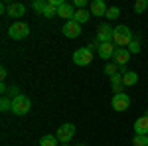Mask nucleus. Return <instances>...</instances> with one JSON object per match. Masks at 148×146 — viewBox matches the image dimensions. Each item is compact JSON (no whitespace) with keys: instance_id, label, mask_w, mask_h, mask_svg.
Listing matches in <instances>:
<instances>
[{"instance_id":"obj_1","label":"nucleus","mask_w":148,"mask_h":146,"mask_svg":"<svg viewBox=\"0 0 148 146\" xmlns=\"http://www.w3.org/2000/svg\"><path fill=\"white\" fill-rule=\"evenodd\" d=\"M134 38H136V36L132 34V30H130L128 26H116L114 32H113V44L116 45V47H128Z\"/></svg>"},{"instance_id":"obj_2","label":"nucleus","mask_w":148,"mask_h":146,"mask_svg":"<svg viewBox=\"0 0 148 146\" xmlns=\"http://www.w3.org/2000/svg\"><path fill=\"white\" fill-rule=\"evenodd\" d=\"M30 109H32V101H30L26 95H18V97L12 99V112H14L16 117H24V114H28Z\"/></svg>"},{"instance_id":"obj_3","label":"nucleus","mask_w":148,"mask_h":146,"mask_svg":"<svg viewBox=\"0 0 148 146\" xmlns=\"http://www.w3.org/2000/svg\"><path fill=\"white\" fill-rule=\"evenodd\" d=\"M8 36H10L12 40H16V42H20V40H26L28 36H30V26L24 22H14L8 28Z\"/></svg>"},{"instance_id":"obj_4","label":"nucleus","mask_w":148,"mask_h":146,"mask_svg":"<svg viewBox=\"0 0 148 146\" xmlns=\"http://www.w3.org/2000/svg\"><path fill=\"white\" fill-rule=\"evenodd\" d=\"M56 136H57V140H59V142H63V144L71 142V140H73V136H75V124H71V123L61 124V126L57 128Z\"/></svg>"},{"instance_id":"obj_5","label":"nucleus","mask_w":148,"mask_h":146,"mask_svg":"<svg viewBox=\"0 0 148 146\" xmlns=\"http://www.w3.org/2000/svg\"><path fill=\"white\" fill-rule=\"evenodd\" d=\"M73 63H75V65H81V67L93 63V51L89 47H79V49L73 53Z\"/></svg>"},{"instance_id":"obj_6","label":"nucleus","mask_w":148,"mask_h":146,"mask_svg":"<svg viewBox=\"0 0 148 146\" xmlns=\"http://www.w3.org/2000/svg\"><path fill=\"white\" fill-rule=\"evenodd\" d=\"M111 105H113L114 111L123 112V111H126V109L130 107V97H128L126 93H119V95H113V101H111Z\"/></svg>"},{"instance_id":"obj_7","label":"nucleus","mask_w":148,"mask_h":146,"mask_svg":"<svg viewBox=\"0 0 148 146\" xmlns=\"http://www.w3.org/2000/svg\"><path fill=\"white\" fill-rule=\"evenodd\" d=\"M61 32L65 38H71V40H75V38H79L81 36V26L75 20H69V22L63 24V28H61Z\"/></svg>"},{"instance_id":"obj_8","label":"nucleus","mask_w":148,"mask_h":146,"mask_svg":"<svg viewBox=\"0 0 148 146\" xmlns=\"http://www.w3.org/2000/svg\"><path fill=\"white\" fill-rule=\"evenodd\" d=\"M113 32H114V28L103 24V26H99V32L95 36V40L101 42V44H111V42H113Z\"/></svg>"},{"instance_id":"obj_9","label":"nucleus","mask_w":148,"mask_h":146,"mask_svg":"<svg viewBox=\"0 0 148 146\" xmlns=\"http://www.w3.org/2000/svg\"><path fill=\"white\" fill-rule=\"evenodd\" d=\"M113 59H114V63H116L119 67H123V65L128 63V59H130V51H128L126 47H116Z\"/></svg>"},{"instance_id":"obj_10","label":"nucleus","mask_w":148,"mask_h":146,"mask_svg":"<svg viewBox=\"0 0 148 146\" xmlns=\"http://www.w3.org/2000/svg\"><path fill=\"white\" fill-rule=\"evenodd\" d=\"M75 6H73V4H69V2H63V4H61V6H59V8H57V16H59V18H65V20H73V16H75Z\"/></svg>"},{"instance_id":"obj_11","label":"nucleus","mask_w":148,"mask_h":146,"mask_svg":"<svg viewBox=\"0 0 148 146\" xmlns=\"http://www.w3.org/2000/svg\"><path fill=\"white\" fill-rule=\"evenodd\" d=\"M10 18H14V20H18V18H22L24 14H26V6H24L22 2H12V4H8V12H6Z\"/></svg>"},{"instance_id":"obj_12","label":"nucleus","mask_w":148,"mask_h":146,"mask_svg":"<svg viewBox=\"0 0 148 146\" xmlns=\"http://www.w3.org/2000/svg\"><path fill=\"white\" fill-rule=\"evenodd\" d=\"M114 51H116V45L111 42V44H101V47H99V51H97V53H99V57H101V59L109 61V59L114 56Z\"/></svg>"},{"instance_id":"obj_13","label":"nucleus","mask_w":148,"mask_h":146,"mask_svg":"<svg viewBox=\"0 0 148 146\" xmlns=\"http://www.w3.org/2000/svg\"><path fill=\"white\" fill-rule=\"evenodd\" d=\"M107 4L103 0H91V16H107Z\"/></svg>"},{"instance_id":"obj_14","label":"nucleus","mask_w":148,"mask_h":146,"mask_svg":"<svg viewBox=\"0 0 148 146\" xmlns=\"http://www.w3.org/2000/svg\"><path fill=\"white\" fill-rule=\"evenodd\" d=\"M134 132L148 136V117H138L134 121Z\"/></svg>"},{"instance_id":"obj_15","label":"nucleus","mask_w":148,"mask_h":146,"mask_svg":"<svg viewBox=\"0 0 148 146\" xmlns=\"http://www.w3.org/2000/svg\"><path fill=\"white\" fill-rule=\"evenodd\" d=\"M138 83V73L136 71H126L125 75H123V85L125 87H134Z\"/></svg>"},{"instance_id":"obj_16","label":"nucleus","mask_w":148,"mask_h":146,"mask_svg":"<svg viewBox=\"0 0 148 146\" xmlns=\"http://www.w3.org/2000/svg\"><path fill=\"white\" fill-rule=\"evenodd\" d=\"M89 18H91V12H89V10H77V12H75V16H73V20L79 24V26H81V24H85Z\"/></svg>"},{"instance_id":"obj_17","label":"nucleus","mask_w":148,"mask_h":146,"mask_svg":"<svg viewBox=\"0 0 148 146\" xmlns=\"http://www.w3.org/2000/svg\"><path fill=\"white\" fill-rule=\"evenodd\" d=\"M40 146H57V136H53V134L42 136V140H40Z\"/></svg>"},{"instance_id":"obj_18","label":"nucleus","mask_w":148,"mask_h":146,"mask_svg":"<svg viewBox=\"0 0 148 146\" xmlns=\"http://www.w3.org/2000/svg\"><path fill=\"white\" fill-rule=\"evenodd\" d=\"M42 16H44V18H53V16H57V6L47 0V6H46V10H44Z\"/></svg>"},{"instance_id":"obj_19","label":"nucleus","mask_w":148,"mask_h":146,"mask_svg":"<svg viewBox=\"0 0 148 146\" xmlns=\"http://www.w3.org/2000/svg\"><path fill=\"white\" fill-rule=\"evenodd\" d=\"M46 6H47V0H34L32 2V10L38 12V14H44Z\"/></svg>"},{"instance_id":"obj_20","label":"nucleus","mask_w":148,"mask_h":146,"mask_svg":"<svg viewBox=\"0 0 148 146\" xmlns=\"http://www.w3.org/2000/svg\"><path fill=\"white\" fill-rule=\"evenodd\" d=\"M103 71H105V75H107V77H113V75L119 73V65H116V63H105Z\"/></svg>"},{"instance_id":"obj_21","label":"nucleus","mask_w":148,"mask_h":146,"mask_svg":"<svg viewBox=\"0 0 148 146\" xmlns=\"http://www.w3.org/2000/svg\"><path fill=\"white\" fill-rule=\"evenodd\" d=\"M121 16V8L119 6H109V10H107V20H116Z\"/></svg>"},{"instance_id":"obj_22","label":"nucleus","mask_w":148,"mask_h":146,"mask_svg":"<svg viewBox=\"0 0 148 146\" xmlns=\"http://www.w3.org/2000/svg\"><path fill=\"white\" fill-rule=\"evenodd\" d=\"M0 109L4 112L12 111V99H8V95H2V99H0Z\"/></svg>"},{"instance_id":"obj_23","label":"nucleus","mask_w":148,"mask_h":146,"mask_svg":"<svg viewBox=\"0 0 148 146\" xmlns=\"http://www.w3.org/2000/svg\"><path fill=\"white\" fill-rule=\"evenodd\" d=\"M132 146H148V136L146 134H136L132 138Z\"/></svg>"},{"instance_id":"obj_24","label":"nucleus","mask_w":148,"mask_h":146,"mask_svg":"<svg viewBox=\"0 0 148 146\" xmlns=\"http://www.w3.org/2000/svg\"><path fill=\"white\" fill-rule=\"evenodd\" d=\"M146 8H148V0H136L134 2V12L136 14H142Z\"/></svg>"},{"instance_id":"obj_25","label":"nucleus","mask_w":148,"mask_h":146,"mask_svg":"<svg viewBox=\"0 0 148 146\" xmlns=\"http://www.w3.org/2000/svg\"><path fill=\"white\" fill-rule=\"evenodd\" d=\"M126 49H128L130 53H138V51H140V38H134V40L130 42V45H128Z\"/></svg>"},{"instance_id":"obj_26","label":"nucleus","mask_w":148,"mask_h":146,"mask_svg":"<svg viewBox=\"0 0 148 146\" xmlns=\"http://www.w3.org/2000/svg\"><path fill=\"white\" fill-rule=\"evenodd\" d=\"M111 85H123V73H116L111 77Z\"/></svg>"},{"instance_id":"obj_27","label":"nucleus","mask_w":148,"mask_h":146,"mask_svg":"<svg viewBox=\"0 0 148 146\" xmlns=\"http://www.w3.org/2000/svg\"><path fill=\"white\" fill-rule=\"evenodd\" d=\"M73 6H75L77 10H85V6H87V0H75V2H73Z\"/></svg>"},{"instance_id":"obj_28","label":"nucleus","mask_w":148,"mask_h":146,"mask_svg":"<svg viewBox=\"0 0 148 146\" xmlns=\"http://www.w3.org/2000/svg\"><path fill=\"white\" fill-rule=\"evenodd\" d=\"M87 47H89L91 51H99V47H101V42H97V40H93V42H91L89 45H87Z\"/></svg>"},{"instance_id":"obj_29","label":"nucleus","mask_w":148,"mask_h":146,"mask_svg":"<svg viewBox=\"0 0 148 146\" xmlns=\"http://www.w3.org/2000/svg\"><path fill=\"white\" fill-rule=\"evenodd\" d=\"M8 93H10V95H14V97H18V95H20V93H18V87H16V85H12L10 89H8ZM14 97H12V99H14Z\"/></svg>"},{"instance_id":"obj_30","label":"nucleus","mask_w":148,"mask_h":146,"mask_svg":"<svg viewBox=\"0 0 148 146\" xmlns=\"http://www.w3.org/2000/svg\"><path fill=\"white\" fill-rule=\"evenodd\" d=\"M8 89H10V87H8V85L2 81V83H0V93H8Z\"/></svg>"},{"instance_id":"obj_31","label":"nucleus","mask_w":148,"mask_h":146,"mask_svg":"<svg viewBox=\"0 0 148 146\" xmlns=\"http://www.w3.org/2000/svg\"><path fill=\"white\" fill-rule=\"evenodd\" d=\"M6 75H8V71H6V67H0V77H2V81L6 79Z\"/></svg>"},{"instance_id":"obj_32","label":"nucleus","mask_w":148,"mask_h":146,"mask_svg":"<svg viewBox=\"0 0 148 146\" xmlns=\"http://www.w3.org/2000/svg\"><path fill=\"white\" fill-rule=\"evenodd\" d=\"M144 117H148V109H146V114H144Z\"/></svg>"},{"instance_id":"obj_33","label":"nucleus","mask_w":148,"mask_h":146,"mask_svg":"<svg viewBox=\"0 0 148 146\" xmlns=\"http://www.w3.org/2000/svg\"><path fill=\"white\" fill-rule=\"evenodd\" d=\"M63 146H71V144H63Z\"/></svg>"},{"instance_id":"obj_34","label":"nucleus","mask_w":148,"mask_h":146,"mask_svg":"<svg viewBox=\"0 0 148 146\" xmlns=\"http://www.w3.org/2000/svg\"><path fill=\"white\" fill-rule=\"evenodd\" d=\"M77 146H85V144H77Z\"/></svg>"}]
</instances>
